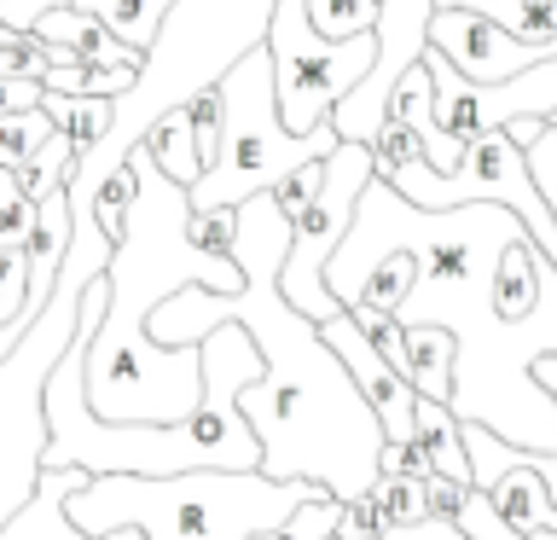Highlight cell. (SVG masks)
I'll list each match as a JSON object with an SVG mask.
<instances>
[{
    "mask_svg": "<svg viewBox=\"0 0 557 540\" xmlns=\"http://www.w3.org/2000/svg\"><path fill=\"white\" fill-rule=\"evenodd\" d=\"M529 238L505 204L418 209L389 181H366L348 233L325 261V291L348 308L360 279L389 250L412 256V285L395 303L400 326H442L453 338V401L459 425H482L505 447L557 453V401L534 383V360L557 355V268H540V303L511 320L494 308V273L505 244Z\"/></svg>",
    "mask_w": 557,
    "mask_h": 540,
    "instance_id": "6da1fadb",
    "label": "cell"
},
{
    "mask_svg": "<svg viewBox=\"0 0 557 540\" xmlns=\"http://www.w3.org/2000/svg\"><path fill=\"white\" fill-rule=\"evenodd\" d=\"M285 244L290 216L273 204V192L244 198L233 209V244H226L244 285L233 296L181 285L151 308L146 338L163 348H191L226 320L244 326L261 355V378L238 390V413L261 447L256 470L273 482H313L331 500H360L377 482L383 430L366 395L355 390V378L343 372V360L325 348L320 326L278 296Z\"/></svg>",
    "mask_w": 557,
    "mask_h": 540,
    "instance_id": "7a4b0ae2",
    "label": "cell"
},
{
    "mask_svg": "<svg viewBox=\"0 0 557 540\" xmlns=\"http://www.w3.org/2000/svg\"><path fill=\"white\" fill-rule=\"evenodd\" d=\"M128 169H134V198L111 244V261H104V314L82 355V395L111 425H169V418H186L198 407L203 366H198V343L163 348L146 338L151 308L181 285L233 296L244 273L233 256L203 250L186 233L191 221L186 186H174L151 163L146 146L128 151Z\"/></svg>",
    "mask_w": 557,
    "mask_h": 540,
    "instance_id": "3957f363",
    "label": "cell"
},
{
    "mask_svg": "<svg viewBox=\"0 0 557 540\" xmlns=\"http://www.w3.org/2000/svg\"><path fill=\"white\" fill-rule=\"evenodd\" d=\"M313 482H273L261 470H181V477H87L64 494L82 535L139 529L146 540H250L285 523Z\"/></svg>",
    "mask_w": 557,
    "mask_h": 540,
    "instance_id": "277c9868",
    "label": "cell"
},
{
    "mask_svg": "<svg viewBox=\"0 0 557 540\" xmlns=\"http://www.w3.org/2000/svg\"><path fill=\"white\" fill-rule=\"evenodd\" d=\"M268 17L273 0H174L157 41L146 47V64H139V82L128 94L111 99V128L94 151L76 157V169L87 186H99L122 157L139 146V134L151 128L163 111L198 99L203 87L221 82V70L268 41Z\"/></svg>",
    "mask_w": 557,
    "mask_h": 540,
    "instance_id": "5b68a950",
    "label": "cell"
},
{
    "mask_svg": "<svg viewBox=\"0 0 557 540\" xmlns=\"http://www.w3.org/2000/svg\"><path fill=\"white\" fill-rule=\"evenodd\" d=\"M215 99H221V139H215L209 169L186 186L191 209H238L244 198L273 192L290 169H302V163H313V157H325L337 146V128H331V122H320V128H308V134H290L285 122H278L268 47L238 52V59L221 70Z\"/></svg>",
    "mask_w": 557,
    "mask_h": 540,
    "instance_id": "8992f818",
    "label": "cell"
},
{
    "mask_svg": "<svg viewBox=\"0 0 557 540\" xmlns=\"http://www.w3.org/2000/svg\"><path fill=\"white\" fill-rule=\"evenodd\" d=\"M372 181V151L366 146H331L325 163H320V186L313 198L302 204V216L290 221V244H285V261H278V296L308 314L313 326L343 314V303L325 291V261L337 250V238L348 233V216H355V198L360 186Z\"/></svg>",
    "mask_w": 557,
    "mask_h": 540,
    "instance_id": "52a82bcc",
    "label": "cell"
},
{
    "mask_svg": "<svg viewBox=\"0 0 557 540\" xmlns=\"http://www.w3.org/2000/svg\"><path fill=\"white\" fill-rule=\"evenodd\" d=\"M418 64L430 70V116H435V128H447V134L476 139V134H494L517 116L557 122V59L529 64L505 82H465L435 47H424Z\"/></svg>",
    "mask_w": 557,
    "mask_h": 540,
    "instance_id": "ba28073f",
    "label": "cell"
},
{
    "mask_svg": "<svg viewBox=\"0 0 557 540\" xmlns=\"http://www.w3.org/2000/svg\"><path fill=\"white\" fill-rule=\"evenodd\" d=\"M87 470L64 465V470H41V482H35V494L17 505V512L0 523V540H146L139 529H111V535H82L76 523L64 517V494L70 488H82Z\"/></svg>",
    "mask_w": 557,
    "mask_h": 540,
    "instance_id": "9c48e42d",
    "label": "cell"
},
{
    "mask_svg": "<svg viewBox=\"0 0 557 540\" xmlns=\"http://www.w3.org/2000/svg\"><path fill=\"white\" fill-rule=\"evenodd\" d=\"M383 122H400V128L418 139V151H424V163H430L435 174H453V169L465 163V151H470V139H465V134L435 128V116H430V70H424V64H412L407 76L389 87Z\"/></svg>",
    "mask_w": 557,
    "mask_h": 540,
    "instance_id": "30bf717a",
    "label": "cell"
},
{
    "mask_svg": "<svg viewBox=\"0 0 557 540\" xmlns=\"http://www.w3.org/2000/svg\"><path fill=\"white\" fill-rule=\"evenodd\" d=\"M407 331V390L424 401H453V338L442 326H400Z\"/></svg>",
    "mask_w": 557,
    "mask_h": 540,
    "instance_id": "8fae6325",
    "label": "cell"
},
{
    "mask_svg": "<svg viewBox=\"0 0 557 540\" xmlns=\"http://www.w3.org/2000/svg\"><path fill=\"white\" fill-rule=\"evenodd\" d=\"M412 442L430 453L435 477L447 482H470V459H465V435H459V418H453L442 401H424L412 395Z\"/></svg>",
    "mask_w": 557,
    "mask_h": 540,
    "instance_id": "7c38bea8",
    "label": "cell"
},
{
    "mask_svg": "<svg viewBox=\"0 0 557 540\" xmlns=\"http://www.w3.org/2000/svg\"><path fill=\"white\" fill-rule=\"evenodd\" d=\"M139 146L151 151V163L169 174L174 186H191L203 174V157L198 146H191V122H186V105H174V111H163L151 122L146 134H139Z\"/></svg>",
    "mask_w": 557,
    "mask_h": 540,
    "instance_id": "4fadbf2b",
    "label": "cell"
},
{
    "mask_svg": "<svg viewBox=\"0 0 557 540\" xmlns=\"http://www.w3.org/2000/svg\"><path fill=\"white\" fill-rule=\"evenodd\" d=\"M169 7L174 0H76V12H87L94 24H104L122 47H134V52H146L157 41Z\"/></svg>",
    "mask_w": 557,
    "mask_h": 540,
    "instance_id": "5bb4252c",
    "label": "cell"
},
{
    "mask_svg": "<svg viewBox=\"0 0 557 540\" xmlns=\"http://www.w3.org/2000/svg\"><path fill=\"white\" fill-rule=\"evenodd\" d=\"M41 111H47V122H52L59 134H70L76 157H82V151H94L99 139H104V128H111V99H87V94H41Z\"/></svg>",
    "mask_w": 557,
    "mask_h": 540,
    "instance_id": "9a60e30c",
    "label": "cell"
},
{
    "mask_svg": "<svg viewBox=\"0 0 557 540\" xmlns=\"http://www.w3.org/2000/svg\"><path fill=\"white\" fill-rule=\"evenodd\" d=\"M70 169H76V146H70V134L52 128V134H47V146L35 151L24 169H17V186H24V198H29V204H41L47 192H64Z\"/></svg>",
    "mask_w": 557,
    "mask_h": 540,
    "instance_id": "2e32d148",
    "label": "cell"
},
{
    "mask_svg": "<svg viewBox=\"0 0 557 540\" xmlns=\"http://www.w3.org/2000/svg\"><path fill=\"white\" fill-rule=\"evenodd\" d=\"M302 12L320 41H348L377 24V0H302Z\"/></svg>",
    "mask_w": 557,
    "mask_h": 540,
    "instance_id": "e0dca14e",
    "label": "cell"
},
{
    "mask_svg": "<svg viewBox=\"0 0 557 540\" xmlns=\"http://www.w3.org/2000/svg\"><path fill=\"white\" fill-rule=\"evenodd\" d=\"M337 517H343V500H331L325 488H320V494H308L285 523H273V529H261V535H250V540H331Z\"/></svg>",
    "mask_w": 557,
    "mask_h": 540,
    "instance_id": "ac0fdd59",
    "label": "cell"
},
{
    "mask_svg": "<svg viewBox=\"0 0 557 540\" xmlns=\"http://www.w3.org/2000/svg\"><path fill=\"white\" fill-rule=\"evenodd\" d=\"M47 134H52V122H47L41 105H35V111L0 116V169H24L29 157L47 146Z\"/></svg>",
    "mask_w": 557,
    "mask_h": 540,
    "instance_id": "d6986e66",
    "label": "cell"
},
{
    "mask_svg": "<svg viewBox=\"0 0 557 540\" xmlns=\"http://www.w3.org/2000/svg\"><path fill=\"white\" fill-rule=\"evenodd\" d=\"M366 494H372L383 523H418V517H430V494H424V482H412V477H377ZM383 523H377V529H383Z\"/></svg>",
    "mask_w": 557,
    "mask_h": 540,
    "instance_id": "ffe728a7",
    "label": "cell"
},
{
    "mask_svg": "<svg viewBox=\"0 0 557 540\" xmlns=\"http://www.w3.org/2000/svg\"><path fill=\"white\" fill-rule=\"evenodd\" d=\"M29 233H35V204L17 186V169H0V256L24 250Z\"/></svg>",
    "mask_w": 557,
    "mask_h": 540,
    "instance_id": "44dd1931",
    "label": "cell"
},
{
    "mask_svg": "<svg viewBox=\"0 0 557 540\" xmlns=\"http://www.w3.org/2000/svg\"><path fill=\"white\" fill-rule=\"evenodd\" d=\"M128 198H134V169H128V157L104 174V181L94 186V221L104 226V238L116 244V233H122V216H128Z\"/></svg>",
    "mask_w": 557,
    "mask_h": 540,
    "instance_id": "7402d4cb",
    "label": "cell"
},
{
    "mask_svg": "<svg viewBox=\"0 0 557 540\" xmlns=\"http://www.w3.org/2000/svg\"><path fill=\"white\" fill-rule=\"evenodd\" d=\"M186 122H191V146H198L203 169H209V157H215V139H221V99H215V87H203L198 99H186Z\"/></svg>",
    "mask_w": 557,
    "mask_h": 540,
    "instance_id": "603a6c76",
    "label": "cell"
},
{
    "mask_svg": "<svg viewBox=\"0 0 557 540\" xmlns=\"http://www.w3.org/2000/svg\"><path fill=\"white\" fill-rule=\"evenodd\" d=\"M186 233L198 238L203 250H215V256H226V244H233V209H191Z\"/></svg>",
    "mask_w": 557,
    "mask_h": 540,
    "instance_id": "cb8c5ba5",
    "label": "cell"
},
{
    "mask_svg": "<svg viewBox=\"0 0 557 540\" xmlns=\"http://www.w3.org/2000/svg\"><path fill=\"white\" fill-rule=\"evenodd\" d=\"M377 540H470V535L447 517H418V523H383Z\"/></svg>",
    "mask_w": 557,
    "mask_h": 540,
    "instance_id": "d4e9b609",
    "label": "cell"
},
{
    "mask_svg": "<svg viewBox=\"0 0 557 540\" xmlns=\"http://www.w3.org/2000/svg\"><path fill=\"white\" fill-rule=\"evenodd\" d=\"M52 7H76V0H0V24L17 29V35H29V24L41 12H52Z\"/></svg>",
    "mask_w": 557,
    "mask_h": 540,
    "instance_id": "484cf974",
    "label": "cell"
},
{
    "mask_svg": "<svg viewBox=\"0 0 557 540\" xmlns=\"http://www.w3.org/2000/svg\"><path fill=\"white\" fill-rule=\"evenodd\" d=\"M534 383L546 390L552 401H557V355H546V360H534Z\"/></svg>",
    "mask_w": 557,
    "mask_h": 540,
    "instance_id": "4316f807",
    "label": "cell"
},
{
    "mask_svg": "<svg viewBox=\"0 0 557 540\" xmlns=\"http://www.w3.org/2000/svg\"><path fill=\"white\" fill-rule=\"evenodd\" d=\"M12 41H24V35H17V29H7V24H0V47H12Z\"/></svg>",
    "mask_w": 557,
    "mask_h": 540,
    "instance_id": "83f0119b",
    "label": "cell"
}]
</instances>
